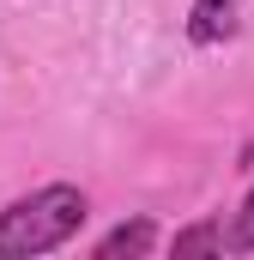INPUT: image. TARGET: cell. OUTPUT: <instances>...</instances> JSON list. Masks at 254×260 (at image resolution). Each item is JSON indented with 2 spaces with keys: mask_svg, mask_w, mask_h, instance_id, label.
I'll return each mask as SVG.
<instances>
[{
  "mask_svg": "<svg viewBox=\"0 0 254 260\" xmlns=\"http://www.w3.org/2000/svg\"><path fill=\"white\" fill-rule=\"evenodd\" d=\"M157 248V224L151 218H133L121 230H109L103 242H97V260H115V254H151Z\"/></svg>",
  "mask_w": 254,
  "mask_h": 260,
  "instance_id": "obj_3",
  "label": "cell"
},
{
  "mask_svg": "<svg viewBox=\"0 0 254 260\" xmlns=\"http://www.w3.org/2000/svg\"><path fill=\"white\" fill-rule=\"evenodd\" d=\"M236 6H242V0H194L188 37L194 43H224V37L236 30Z\"/></svg>",
  "mask_w": 254,
  "mask_h": 260,
  "instance_id": "obj_2",
  "label": "cell"
},
{
  "mask_svg": "<svg viewBox=\"0 0 254 260\" xmlns=\"http://www.w3.org/2000/svg\"><path fill=\"white\" fill-rule=\"evenodd\" d=\"M224 248H230V254H254V194L242 200V212L230 218V230H224Z\"/></svg>",
  "mask_w": 254,
  "mask_h": 260,
  "instance_id": "obj_5",
  "label": "cell"
},
{
  "mask_svg": "<svg viewBox=\"0 0 254 260\" xmlns=\"http://www.w3.org/2000/svg\"><path fill=\"white\" fill-rule=\"evenodd\" d=\"M79 224H85V194L79 188H37V194L12 200L6 212H0V260H30V254H49V248H61L79 236Z\"/></svg>",
  "mask_w": 254,
  "mask_h": 260,
  "instance_id": "obj_1",
  "label": "cell"
},
{
  "mask_svg": "<svg viewBox=\"0 0 254 260\" xmlns=\"http://www.w3.org/2000/svg\"><path fill=\"white\" fill-rule=\"evenodd\" d=\"M170 248L176 254H224V230L218 224H188V230H176Z\"/></svg>",
  "mask_w": 254,
  "mask_h": 260,
  "instance_id": "obj_4",
  "label": "cell"
}]
</instances>
